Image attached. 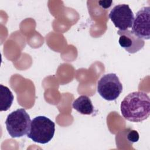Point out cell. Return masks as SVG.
<instances>
[{"label":"cell","mask_w":150,"mask_h":150,"mask_svg":"<svg viewBox=\"0 0 150 150\" xmlns=\"http://www.w3.org/2000/svg\"><path fill=\"white\" fill-rule=\"evenodd\" d=\"M121 114L128 121L139 122L150 114V98L144 91H134L124 97L120 105Z\"/></svg>","instance_id":"cell-1"},{"label":"cell","mask_w":150,"mask_h":150,"mask_svg":"<svg viewBox=\"0 0 150 150\" xmlns=\"http://www.w3.org/2000/svg\"><path fill=\"white\" fill-rule=\"evenodd\" d=\"M55 132V124L45 116H38L30 123L27 137L33 141L45 144L53 138Z\"/></svg>","instance_id":"cell-2"},{"label":"cell","mask_w":150,"mask_h":150,"mask_svg":"<svg viewBox=\"0 0 150 150\" xmlns=\"http://www.w3.org/2000/svg\"><path fill=\"white\" fill-rule=\"evenodd\" d=\"M30 123V116L24 108H19L12 112L5 121L6 130L12 138H19L27 135Z\"/></svg>","instance_id":"cell-3"},{"label":"cell","mask_w":150,"mask_h":150,"mask_svg":"<svg viewBox=\"0 0 150 150\" xmlns=\"http://www.w3.org/2000/svg\"><path fill=\"white\" fill-rule=\"evenodd\" d=\"M122 91V85L115 73L103 75L97 83V92L107 101L115 100Z\"/></svg>","instance_id":"cell-4"},{"label":"cell","mask_w":150,"mask_h":150,"mask_svg":"<svg viewBox=\"0 0 150 150\" xmlns=\"http://www.w3.org/2000/svg\"><path fill=\"white\" fill-rule=\"evenodd\" d=\"M109 18L120 30H126L132 26L134 15L127 4L115 6L109 13Z\"/></svg>","instance_id":"cell-5"},{"label":"cell","mask_w":150,"mask_h":150,"mask_svg":"<svg viewBox=\"0 0 150 150\" xmlns=\"http://www.w3.org/2000/svg\"><path fill=\"white\" fill-rule=\"evenodd\" d=\"M150 7L145 6L139 9L134 18L131 31L140 39L149 40L150 38Z\"/></svg>","instance_id":"cell-6"},{"label":"cell","mask_w":150,"mask_h":150,"mask_svg":"<svg viewBox=\"0 0 150 150\" xmlns=\"http://www.w3.org/2000/svg\"><path fill=\"white\" fill-rule=\"evenodd\" d=\"M118 35L120 36L119 44L127 52L135 53L143 48L145 45L144 40L139 38L135 35L130 30H118Z\"/></svg>","instance_id":"cell-7"},{"label":"cell","mask_w":150,"mask_h":150,"mask_svg":"<svg viewBox=\"0 0 150 150\" xmlns=\"http://www.w3.org/2000/svg\"><path fill=\"white\" fill-rule=\"evenodd\" d=\"M72 106L74 110L84 115H90L94 111L92 102L90 98L86 95L79 96L73 102Z\"/></svg>","instance_id":"cell-8"},{"label":"cell","mask_w":150,"mask_h":150,"mask_svg":"<svg viewBox=\"0 0 150 150\" xmlns=\"http://www.w3.org/2000/svg\"><path fill=\"white\" fill-rule=\"evenodd\" d=\"M0 111H5L12 105L14 97L9 88L2 84L0 85Z\"/></svg>","instance_id":"cell-9"},{"label":"cell","mask_w":150,"mask_h":150,"mask_svg":"<svg viewBox=\"0 0 150 150\" xmlns=\"http://www.w3.org/2000/svg\"><path fill=\"white\" fill-rule=\"evenodd\" d=\"M127 139L129 141L132 142H137L139 139V135L137 131L132 130L129 132L127 135Z\"/></svg>","instance_id":"cell-10"}]
</instances>
